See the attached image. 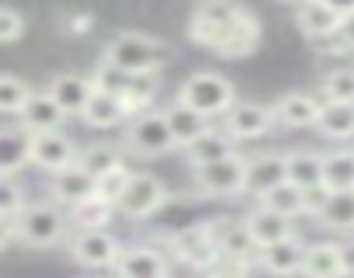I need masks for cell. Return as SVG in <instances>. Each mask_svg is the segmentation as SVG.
<instances>
[{
    "label": "cell",
    "instance_id": "1",
    "mask_svg": "<svg viewBox=\"0 0 354 278\" xmlns=\"http://www.w3.org/2000/svg\"><path fill=\"white\" fill-rule=\"evenodd\" d=\"M188 39L223 59H240L261 46V21L236 0H198L188 21Z\"/></svg>",
    "mask_w": 354,
    "mask_h": 278
},
{
    "label": "cell",
    "instance_id": "2",
    "mask_svg": "<svg viewBox=\"0 0 354 278\" xmlns=\"http://www.w3.org/2000/svg\"><path fill=\"white\" fill-rule=\"evenodd\" d=\"M101 59L118 66V70H125V73H132V77L136 73H156L167 63V46L149 39V35H142V32H118L104 46Z\"/></svg>",
    "mask_w": 354,
    "mask_h": 278
},
{
    "label": "cell",
    "instance_id": "3",
    "mask_svg": "<svg viewBox=\"0 0 354 278\" xmlns=\"http://www.w3.org/2000/svg\"><path fill=\"white\" fill-rule=\"evenodd\" d=\"M177 101H185L188 108L202 111L205 118H223L233 104H236V87L223 77V73H212V70H198L192 73L181 91H177Z\"/></svg>",
    "mask_w": 354,
    "mask_h": 278
},
{
    "label": "cell",
    "instance_id": "4",
    "mask_svg": "<svg viewBox=\"0 0 354 278\" xmlns=\"http://www.w3.org/2000/svg\"><path fill=\"white\" fill-rule=\"evenodd\" d=\"M70 219L63 216L59 205L39 202V205H25L15 216V240L28 243V247H53L66 237Z\"/></svg>",
    "mask_w": 354,
    "mask_h": 278
},
{
    "label": "cell",
    "instance_id": "5",
    "mask_svg": "<svg viewBox=\"0 0 354 278\" xmlns=\"http://www.w3.org/2000/svg\"><path fill=\"white\" fill-rule=\"evenodd\" d=\"M125 147H129L136 157H163V154L177 150V139H174V132H170L163 111H142V115L129 118Z\"/></svg>",
    "mask_w": 354,
    "mask_h": 278
},
{
    "label": "cell",
    "instance_id": "6",
    "mask_svg": "<svg viewBox=\"0 0 354 278\" xmlns=\"http://www.w3.org/2000/svg\"><path fill=\"white\" fill-rule=\"evenodd\" d=\"M167 247H170V254L181 261V264H188V268H195V271H209L216 261H219V243H216V237H212V223L205 219V223H192V226H185V230H177V233H170L167 237Z\"/></svg>",
    "mask_w": 354,
    "mask_h": 278
},
{
    "label": "cell",
    "instance_id": "7",
    "mask_svg": "<svg viewBox=\"0 0 354 278\" xmlns=\"http://www.w3.org/2000/svg\"><path fill=\"white\" fill-rule=\"evenodd\" d=\"M243 185H247V157L243 154L195 167V188L209 198H236V195H243Z\"/></svg>",
    "mask_w": 354,
    "mask_h": 278
},
{
    "label": "cell",
    "instance_id": "8",
    "mask_svg": "<svg viewBox=\"0 0 354 278\" xmlns=\"http://www.w3.org/2000/svg\"><path fill=\"white\" fill-rule=\"evenodd\" d=\"M167 202V188L160 178L146 174V171H136L129 188L122 192L118 198V212H125L129 219H149L153 212H160Z\"/></svg>",
    "mask_w": 354,
    "mask_h": 278
},
{
    "label": "cell",
    "instance_id": "9",
    "mask_svg": "<svg viewBox=\"0 0 354 278\" xmlns=\"http://www.w3.org/2000/svg\"><path fill=\"white\" fill-rule=\"evenodd\" d=\"M70 257L84 268H115L122 243L108 230H77V237L70 240Z\"/></svg>",
    "mask_w": 354,
    "mask_h": 278
},
{
    "label": "cell",
    "instance_id": "10",
    "mask_svg": "<svg viewBox=\"0 0 354 278\" xmlns=\"http://www.w3.org/2000/svg\"><path fill=\"white\" fill-rule=\"evenodd\" d=\"M77 147L73 139L63 132V129H53V132H32V164L46 174H59L66 167L77 164Z\"/></svg>",
    "mask_w": 354,
    "mask_h": 278
},
{
    "label": "cell",
    "instance_id": "11",
    "mask_svg": "<svg viewBox=\"0 0 354 278\" xmlns=\"http://www.w3.org/2000/svg\"><path fill=\"white\" fill-rule=\"evenodd\" d=\"M274 104H261V101H236L226 115H223V129L233 139H261L274 129Z\"/></svg>",
    "mask_w": 354,
    "mask_h": 278
},
{
    "label": "cell",
    "instance_id": "12",
    "mask_svg": "<svg viewBox=\"0 0 354 278\" xmlns=\"http://www.w3.org/2000/svg\"><path fill=\"white\" fill-rule=\"evenodd\" d=\"M281 181H288L285 154H257V157H247V185H243V195L264 198V195H268L271 188H278Z\"/></svg>",
    "mask_w": 354,
    "mask_h": 278
},
{
    "label": "cell",
    "instance_id": "13",
    "mask_svg": "<svg viewBox=\"0 0 354 278\" xmlns=\"http://www.w3.org/2000/svg\"><path fill=\"white\" fill-rule=\"evenodd\" d=\"M115 275L118 278H170L167 257L156 247H146V243L122 247V257L115 264Z\"/></svg>",
    "mask_w": 354,
    "mask_h": 278
},
{
    "label": "cell",
    "instance_id": "14",
    "mask_svg": "<svg viewBox=\"0 0 354 278\" xmlns=\"http://www.w3.org/2000/svg\"><path fill=\"white\" fill-rule=\"evenodd\" d=\"M306 247H309V243H302V237H295V233H292V237H285V240H278V243L264 247V250L257 254V261H261V268H264L268 275L292 278V275H302Z\"/></svg>",
    "mask_w": 354,
    "mask_h": 278
},
{
    "label": "cell",
    "instance_id": "15",
    "mask_svg": "<svg viewBox=\"0 0 354 278\" xmlns=\"http://www.w3.org/2000/svg\"><path fill=\"white\" fill-rule=\"evenodd\" d=\"M243 223H247V233L254 237L257 250H264V247H271V243H278V240H285V237L295 233L292 216H281V212H274V209H268L261 202H257V209H250L243 216Z\"/></svg>",
    "mask_w": 354,
    "mask_h": 278
},
{
    "label": "cell",
    "instance_id": "16",
    "mask_svg": "<svg viewBox=\"0 0 354 278\" xmlns=\"http://www.w3.org/2000/svg\"><path fill=\"white\" fill-rule=\"evenodd\" d=\"M209 223H212V237H216V243H219V254L240 257V261H250V264H254V257H257L261 250H257L254 237L247 233V223H243V219L223 216V219H209Z\"/></svg>",
    "mask_w": 354,
    "mask_h": 278
},
{
    "label": "cell",
    "instance_id": "17",
    "mask_svg": "<svg viewBox=\"0 0 354 278\" xmlns=\"http://www.w3.org/2000/svg\"><path fill=\"white\" fill-rule=\"evenodd\" d=\"M295 25H299V32H302L306 39H313V42H333V39L340 35L344 18L333 15L330 8H323L319 0H306V4H299V11H295Z\"/></svg>",
    "mask_w": 354,
    "mask_h": 278
},
{
    "label": "cell",
    "instance_id": "18",
    "mask_svg": "<svg viewBox=\"0 0 354 278\" xmlns=\"http://www.w3.org/2000/svg\"><path fill=\"white\" fill-rule=\"evenodd\" d=\"M94 91H97L94 77H84V73H59L49 84V94L56 98V104L66 115H84V108L94 98Z\"/></svg>",
    "mask_w": 354,
    "mask_h": 278
},
{
    "label": "cell",
    "instance_id": "19",
    "mask_svg": "<svg viewBox=\"0 0 354 278\" xmlns=\"http://www.w3.org/2000/svg\"><path fill=\"white\" fill-rule=\"evenodd\" d=\"M316 223L326 226V230H337V233H354V188H344V192H326L319 195V205H316Z\"/></svg>",
    "mask_w": 354,
    "mask_h": 278
},
{
    "label": "cell",
    "instance_id": "20",
    "mask_svg": "<svg viewBox=\"0 0 354 278\" xmlns=\"http://www.w3.org/2000/svg\"><path fill=\"white\" fill-rule=\"evenodd\" d=\"M236 143H240V139H233L226 129H205L198 139H192V143L185 147V160L192 167H202V164H212V160H223V157L240 154Z\"/></svg>",
    "mask_w": 354,
    "mask_h": 278
},
{
    "label": "cell",
    "instance_id": "21",
    "mask_svg": "<svg viewBox=\"0 0 354 278\" xmlns=\"http://www.w3.org/2000/svg\"><path fill=\"white\" fill-rule=\"evenodd\" d=\"M25 164H32V132L25 125L0 129V174L15 178Z\"/></svg>",
    "mask_w": 354,
    "mask_h": 278
},
{
    "label": "cell",
    "instance_id": "22",
    "mask_svg": "<svg viewBox=\"0 0 354 278\" xmlns=\"http://www.w3.org/2000/svg\"><path fill=\"white\" fill-rule=\"evenodd\" d=\"M319 108H323V101H316L313 94L292 91V94L274 101V118L285 129H313L319 122Z\"/></svg>",
    "mask_w": 354,
    "mask_h": 278
},
{
    "label": "cell",
    "instance_id": "23",
    "mask_svg": "<svg viewBox=\"0 0 354 278\" xmlns=\"http://www.w3.org/2000/svg\"><path fill=\"white\" fill-rule=\"evenodd\" d=\"M18 118H21V125H25L28 132H53V129H63L66 111L56 104V98H53L49 91H42V94L32 91V98L25 101V108H21Z\"/></svg>",
    "mask_w": 354,
    "mask_h": 278
},
{
    "label": "cell",
    "instance_id": "24",
    "mask_svg": "<svg viewBox=\"0 0 354 278\" xmlns=\"http://www.w3.org/2000/svg\"><path fill=\"white\" fill-rule=\"evenodd\" d=\"M285 167H288V181L299 185L302 192H323V154L319 150H288L285 154Z\"/></svg>",
    "mask_w": 354,
    "mask_h": 278
},
{
    "label": "cell",
    "instance_id": "25",
    "mask_svg": "<svg viewBox=\"0 0 354 278\" xmlns=\"http://www.w3.org/2000/svg\"><path fill=\"white\" fill-rule=\"evenodd\" d=\"M94 192H97V178L87 174L80 164H73V167L53 174V198H56L59 205H66V209H73L77 202L91 198Z\"/></svg>",
    "mask_w": 354,
    "mask_h": 278
},
{
    "label": "cell",
    "instance_id": "26",
    "mask_svg": "<svg viewBox=\"0 0 354 278\" xmlns=\"http://www.w3.org/2000/svg\"><path fill=\"white\" fill-rule=\"evenodd\" d=\"M163 115H167V125H170V132H174V139H177V150H185L192 139H198L205 129H212V125H209L212 118H205L202 111L188 108L185 101H170V104L163 108Z\"/></svg>",
    "mask_w": 354,
    "mask_h": 278
},
{
    "label": "cell",
    "instance_id": "27",
    "mask_svg": "<svg viewBox=\"0 0 354 278\" xmlns=\"http://www.w3.org/2000/svg\"><path fill=\"white\" fill-rule=\"evenodd\" d=\"M344 257H340V243L319 240L306 247L302 257V278H344Z\"/></svg>",
    "mask_w": 354,
    "mask_h": 278
},
{
    "label": "cell",
    "instance_id": "28",
    "mask_svg": "<svg viewBox=\"0 0 354 278\" xmlns=\"http://www.w3.org/2000/svg\"><path fill=\"white\" fill-rule=\"evenodd\" d=\"M91 129H115V125H122L125 118H129V111H125V104H122V98L118 94H111V91H94V98L87 101V108H84V115H80Z\"/></svg>",
    "mask_w": 354,
    "mask_h": 278
},
{
    "label": "cell",
    "instance_id": "29",
    "mask_svg": "<svg viewBox=\"0 0 354 278\" xmlns=\"http://www.w3.org/2000/svg\"><path fill=\"white\" fill-rule=\"evenodd\" d=\"M316 129L326 139H354V104L351 101H323Z\"/></svg>",
    "mask_w": 354,
    "mask_h": 278
},
{
    "label": "cell",
    "instance_id": "30",
    "mask_svg": "<svg viewBox=\"0 0 354 278\" xmlns=\"http://www.w3.org/2000/svg\"><path fill=\"white\" fill-rule=\"evenodd\" d=\"M115 202L111 198H104V195H91V198H84V202H77L73 209H70V223L77 226V230H108V223H111V216H115Z\"/></svg>",
    "mask_w": 354,
    "mask_h": 278
},
{
    "label": "cell",
    "instance_id": "31",
    "mask_svg": "<svg viewBox=\"0 0 354 278\" xmlns=\"http://www.w3.org/2000/svg\"><path fill=\"white\" fill-rule=\"evenodd\" d=\"M323 188L326 192L354 188V150H330V154H323Z\"/></svg>",
    "mask_w": 354,
    "mask_h": 278
},
{
    "label": "cell",
    "instance_id": "32",
    "mask_svg": "<svg viewBox=\"0 0 354 278\" xmlns=\"http://www.w3.org/2000/svg\"><path fill=\"white\" fill-rule=\"evenodd\" d=\"M156 91H160L156 73H136V77H129V84H125V91H122V104H125L129 118L149 111V104L156 101Z\"/></svg>",
    "mask_w": 354,
    "mask_h": 278
},
{
    "label": "cell",
    "instance_id": "33",
    "mask_svg": "<svg viewBox=\"0 0 354 278\" xmlns=\"http://www.w3.org/2000/svg\"><path fill=\"white\" fill-rule=\"evenodd\" d=\"M261 205H268V209H274V212H281V216H299V212H309V192H302L299 185H292V181H281L278 188H271L264 198H257Z\"/></svg>",
    "mask_w": 354,
    "mask_h": 278
},
{
    "label": "cell",
    "instance_id": "34",
    "mask_svg": "<svg viewBox=\"0 0 354 278\" xmlns=\"http://www.w3.org/2000/svg\"><path fill=\"white\" fill-rule=\"evenodd\" d=\"M28 98H32V87L21 77L0 73V115H21Z\"/></svg>",
    "mask_w": 354,
    "mask_h": 278
},
{
    "label": "cell",
    "instance_id": "35",
    "mask_svg": "<svg viewBox=\"0 0 354 278\" xmlns=\"http://www.w3.org/2000/svg\"><path fill=\"white\" fill-rule=\"evenodd\" d=\"M77 164H80V167H84L87 174L101 178V174H108L111 167H118V164H122V154H118L115 147H108V143H94V147L80 150Z\"/></svg>",
    "mask_w": 354,
    "mask_h": 278
},
{
    "label": "cell",
    "instance_id": "36",
    "mask_svg": "<svg viewBox=\"0 0 354 278\" xmlns=\"http://www.w3.org/2000/svg\"><path fill=\"white\" fill-rule=\"evenodd\" d=\"M323 101H351L354 104V70L337 66L323 77Z\"/></svg>",
    "mask_w": 354,
    "mask_h": 278
},
{
    "label": "cell",
    "instance_id": "37",
    "mask_svg": "<svg viewBox=\"0 0 354 278\" xmlns=\"http://www.w3.org/2000/svg\"><path fill=\"white\" fill-rule=\"evenodd\" d=\"M132 174H136V171H129L125 164L111 167L108 174H101V178H97V195H104V198H111V202L118 205L122 192H125V188H129V181H132Z\"/></svg>",
    "mask_w": 354,
    "mask_h": 278
},
{
    "label": "cell",
    "instance_id": "38",
    "mask_svg": "<svg viewBox=\"0 0 354 278\" xmlns=\"http://www.w3.org/2000/svg\"><path fill=\"white\" fill-rule=\"evenodd\" d=\"M21 209H25V188H21L15 178H4V174H0V216L15 219Z\"/></svg>",
    "mask_w": 354,
    "mask_h": 278
},
{
    "label": "cell",
    "instance_id": "39",
    "mask_svg": "<svg viewBox=\"0 0 354 278\" xmlns=\"http://www.w3.org/2000/svg\"><path fill=\"white\" fill-rule=\"evenodd\" d=\"M250 261H240V257H226V254H219V261L209 268V271H202V278H247L250 275Z\"/></svg>",
    "mask_w": 354,
    "mask_h": 278
},
{
    "label": "cell",
    "instance_id": "40",
    "mask_svg": "<svg viewBox=\"0 0 354 278\" xmlns=\"http://www.w3.org/2000/svg\"><path fill=\"white\" fill-rule=\"evenodd\" d=\"M129 77H132V73H125V70H118V66H111V63H104V59H101V66H97V73H94V84H97L101 91H111V94H118V98H122V91H125Z\"/></svg>",
    "mask_w": 354,
    "mask_h": 278
},
{
    "label": "cell",
    "instance_id": "41",
    "mask_svg": "<svg viewBox=\"0 0 354 278\" xmlns=\"http://www.w3.org/2000/svg\"><path fill=\"white\" fill-rule=\"evenodd\" d=\"M25 35V18L15 8H0V46L18 42Z\"/></svg>",
    "mask_w": 354,
    "mask_h": 278
},
{
    "label": "cell",
    "instance_id": "42",
    "mask_svg": "<svg viewBox=\"0 0 354 278\" xmlns=\"http://www.w3.org/2000/svg\"><path fill=\"white\" fill-rule=\"evenodd\" d=\"M337 42H340L344 49H354V15H347V18H344V25H340V35H337Z\"/></svg>",
    "mask_w": 354,
    "mask_h": 278
},
{
    "label": "cell",
    "instance_id": "43",
    "mask_svg": "<svg viewBox=\"0 0 354 278\" xmlns=\"http://www.w3.org/2000/svg\"><path fill=\"white\" fill-rule=\"evenodd\" d=\"M323 8H330L333 15H340V18H347V15H354V0H319Z\"/></svg>",
    "mask_w": 354,
    "mask_h": 278
},
{
    "label": "cell",
    "instance_id": "44",
    "mask_svg": "<svg viewBox=\"0 0 354 278\" xmlns=\"http://www.w3.org/2000/svg\"><path fill=\"white\" fill-rule=\"evenodd\" d=\"M340 257H344V271H347V275H354V237L340 243Z\"/></svg>",
    "mask_w": 354,
    "mask_h": 278
},
{
    "label": "cell",
    "instance_id": "45",
    "mask_svg": "<svg viewBox=\"0 0 354 278\" xmlns=\"http://www.w3.org/2000/svg\"><path fill=\"white\" fill-rule=\"evenodd\" d=\"M11 240H15V219L0 216V250H4V247H8Z\"/></svg>",
    "mask_w": 354,
    "mask_h": 278
},
{
    "label": "cell",
    "instance_id": "46",
    "mask_svg": "<svg viewBox=\"0 0 354 278\" xmlns=\"http://www.w3.org/2000/svg\"><path fill=\"white\" fill-rule=\"evenodd\" d=\"M281 4H295L299 8V4H306V0H281Z\"/></svg>",
    "mask_w": 354,
    "mask_h": 278
}]
</instances>
